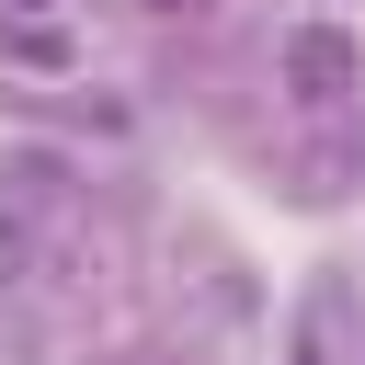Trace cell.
I'll use <instances>...</instances> for the list:
<instances>
[{"instance_id":"6da1fadb","label":"cell","mask_w":365,"mask_h":365,"mask_svg":"<svg viewBox=\"0 0 365 365\" xmlns=\"http://www.w3.org/2000/svg\"><path fill=\"white\" fill-rule=\"evenodd\" d=\"M285 57H297V80H308V91H331V80H342V34H319V23H308Z\"/></svg>"},{"instance_id":"7a4b0ae2","label":"cell","mask_w":365,"mask_h":365,"mask_svg":"<svg viewBox=\"0 0 365 365\" xmlns=\"http://www.w3.org/2000/svg\"><path fill=\"white\" fill-rule=\"evenodd\" d=\"M11 11H46V0H11Z\"/></svg>"}]
</instances>
